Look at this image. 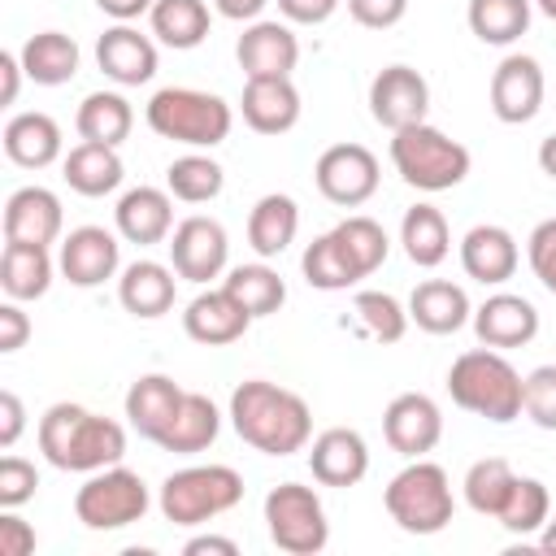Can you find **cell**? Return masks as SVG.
Listing matches in <instances>:
<instances>
[{
    "label": "cell",
    "mask_w": 556,
    "mask_h": 556,
    "mask_svg": "<svg viewBox=\"0 0 556 556\" xmlns=\"http://www.w3.org/2000/svg\"><path fill=\"white\" fill-rule=\"evenodd\" d=\"M230 426L248 447H256L265 456L304 452L313 439L308 404L295 391L265 382V378H248L230 391Z\"/></svg>",
    "instance_id": "6da1fadb"
},
{
    "label": "cell",
    "mask_w": 556,
    "mask_h": 556,
    "mask_svg": "<svg viewBox=\"0 0 556 556\" xmlns=\"http://www.w3.org/2000/svg\"><path fill=\"white\" fill-rule=\"evenodd\" d=\"M39 452L52 469L65 473H96L109 465H122L126 456V430L113 417H100L83 404H52L39 417Z\"/></svg>",
    "instance_id": "7a4b0ae2"
},
{
    "label": "cell",
    "mask_w": 556,
    "mask_h": 556,
    "mask_svg": "<svg viewBox=\"0 0 556 556\" xmlns=\"http://www.w3.org/2000/svg\"><path fill=\"white\" fill-rule=\"evenodd\" d=\"M521 391H526V378L513 369V361L500 348H486V343L460 352L447 369L452 404L495 426H508L521 417Z\"/></svg>",
    "instance_id": "3957f363"
},
{
    "label": "cell",
    "mask_w": 556,
    "mask_h": 556,
    "mask_svg": "<svg viewBox=\"0 0 556 556\" xmlns=\"http://www.w3.org/2000/svg\"><path fill=\"white\" fill-rule=\"evenodd\" d=\"M391 165L417 191H452L469 178L473 156L460 139L443 135L430 122H417L391 135Z\"/></svg>",
    "instance_id": "277c9868"
},
{
    "label": "cell",
    "mask_w": 556,
    "mask_h": 556,
    "mask_svg": "<svg viewBox=\"0 0 556 556\" xmlns=\"http://www.w3.org/2000/svg\"><path fill=\"white\" fill-rule=\"evenodd\" d=\"M143 117L161 139H174L187 148H217L235 126V109L222 96L200 87H161L148 100Z\"/></svg>",
    "instance_id": "5b68a950"
},
{
    "label": "cell",
    "mask_w": 556,
    "mask_h": 556,
    "mask_svg": "<svg viewBox=\"0 0 556 556\" xmlns=\"http://www.w3.org/2000/svg\"><path fill=\"white\" fill-rule=\"evenodd\" d=\"M382 504L391 513V521L404 530V534H439L452 513H456V500H452V482H447V469L417 456L408 460L382 491Z\"/></svg>",
    "instance_id": "8992f818"
},
{
    "label": "cell",
    "mask_w": 556,
    "mask_h": 556,
    "mask_svg": "<svg viewBox=\"0 0 556 556\" xmlns=\"http://www.w3.org/2000/svg\"><path fill=\"white\" fill-rule=\"evenodd\" d=\"M243 500V478L230 465H187L161 482V513L174 526H204Z\"/></svg>",
    "instance_id": "52a82bcc"
},
{
    "label": "cell",
    "mask_w": 556,
    "mask_h": 556,
    "mask_svg": "<svg viewBox=\"0 0 556 556\" xmlns=\"http://www.w3.org/2000/svg\"><path fill=\"white\" fill-rule=\"evenodd\" d=\"M265 526H269L274 547L287 556H317L330 543L326 504L304 482H278L265 495Z\"/></svg>",
    "instance_id": "ba28073f"
},
{
    "label": "cell",
    "mask_w": 556,
    "mask_h": 556,
    "mask_svg": "<svg viewBox=\"0 0 556 556\" xmlns=\"http://www.w3.org/2000/svg\"><path fill=\"white\" fill-rule=\"evenodd\" d=\"M152 495H148V482L126 469V465H109V469H96L78 495H74V517L87 526V530H122V526H135L143 521Z\"/></svg>",
    "instance_id": "9c48e42d"
},
{
    "label": "cell",
    "mask_w": 556,
    "mask_h": 556,
    "mask_svg": "<svg viewBox=\"0 0 556 556\" xmlns=\"http://www.w3.org/2000/svg\"><path fill=\"white\" fill-rule=\"evenodd\" d=\"M313 182L330 204L356 208L378 191L382 169H378V156L365 143H330L313 165Z\"/></svg>",
    "instance_id": "30bf717a"
},
{
    "label": "cell",
    "mask_w": 556,
    "mask_h": 556,
    "mask_svg": "<svg viewBox=\"0 0 556 556\" xmlns=\"http://www.w3.org/2000/svg\"><path fill=\"white\" fill-rule=\"evenodd\" d=\"M169 265L178 278L204 287L208 278H217L226 269V256H230V239H226V226L217 217H182L169 235Z\"/></svg>",
    "instance_id": "8fae6325"
},
{
    "label": "cell",
    "mask_w": 556,
    "mask_h": 556,
    "mask_svg": "<svg viewBox=\"0 0 556 556\" xmlns=\"http://www.w3.org/2000/svg\"><path fill=\"white\" fill-rule=\"evenodd\" d=\"M543 91H547L543 65L534 56H526V52H508L491 74V113L504 126L534 122L539 109H543Z\"/></svg>",
    "instance_id": "7c38bea8"
},
{
    "label": "cell",
    "mask_w": 556,
    "mask_h": 556,
    "mask_svg": "<svg viewBox=\"0 0 556 556\" xmlns=\"http://www.w3.org/2000/svg\"><path fill=\"white\" fill-rule=\"evenodd\" d=\"M430 109V83L421 78V70L413 65H387L374 74L369 83V113L378 126H387L391 135L404 126L426 122Z\"/></svg>",
    "instance_id": "4fadbf2b"
},
{
    "label": "cell",
    "mask_w": 556,
    "mask_h": 556,
    "mask_svg": "<svg viewBox=\"0 0 556 556\" xmlns=\"http://www.w3.org/2000/svg\"><path fill=\"white\" fill-rule=\"evenodd\" d=\"M122 265V243L113 230L104 226H78L61 239V252H56V269L70 287H100L117 274Z\"/></svg>",
    "instance_id": "5bb4252c"
},
{
    "label": "cell",
    "mask_w": 556,
    "mask_h": 556,
    "mask_svg": "<svg viewBox=\"0 0 556 556\" xmlns=\"http://www.w3.org/2000/svg\"><path fill=\"white\" fill-rule=\"evenodd\" d=\"M382 439L391 443V452H400L408 460L434 452L439 439H443V413H439V404L430 395H421V391L395 395L387 404V413H382Z\"/></svg>",
    "instance_id": "9a60e30c"
},
{
    "label": "cell",
    "mask_w": 556,
    "mask_h": 556,
    "mask_svg": "<svg viewBox=\"0 0 556 556\" xmlns=\"http://www.w3.org/2000/svg\"><path fill=\"white\" fill-rule=\"evenodd\" d=\"M239 70L243 78H291L295 61H300V39L287 22H248L239 43H235Z\"/></svg>",
    "instance_id": "2e32d148"
},
{
    "label": "cell",
    "mask_w": 556,
    "mask_h": 556,
    "mask_svg": "<svg viewBox=\"0 0 556 556\" xmlns=\"http://www.w3.org/2000/svg\"><path fill=\"white\" fill-rule=\"evenodd\" d=\"M473 334L478 343L486 348H526L534 334H539V308L526 300V295H513V291H495L486 295L478 308H473Z\"/></svg>",
    "instance_id": "e0dca14e"
},
{
    "label": "cell",
    "mask_w": 556,
    "mask_h": 556,
    "mask_svg": "<svg viewBox=\"0 0 556 556\" xmlns=\"http://www.w3.org/2000/svg\"><path fill=\"white\" fill-rule=\"evenodd\" d=\"M96 65L117 87H143L156 74V43L130 22H117L96 39Z\"/></svg>",
    "instance_id": "ac0fdd59"
},
{
    "label": "cell",
    "mask_w": 556,
    "mask_h": 556,
    "mask_svg": "<svg viewBox=\"0 0 556 556\" xmlns=\"http://www.w3.org/2000/svg\"><path fill=\"white\" fill-rule=\"evenodd\" d=\"M252 321H256V317H252L226 287H217V291H200V295L187 304V313H182V330H187V339H195V343H204V348L239 343V339L248 334Z\"/></svg>",
    "instance_id": "d6986e66"
},
{
    "label": "cell",
    "mask_w": 556,
    "mask_h": 556,
    "mask_svg": "<svg viewBox=\"0 0 556 556\" xmlns=\"http://www.w3.org/2000/svg\"><path fill=\"white\" fill-rule=\"evenodd\" d=\"M308 469L321 486H356L369 473V443L352 426H330L313 439Z\"/></svg>",
    "instance_id": "ffe728a7"
},
{
    "label": "cell",
    "mask_w": 556,
    "mask_h": 556,
    "mask_svg": "<svg viewBox=\"0 0 556 556\" xmlns=\"http://www.w3.org/2000/svg\"><path fill=\"white\" fill-rule=\"evenodd\" d=\"M65 226L61 200L48 187H17L4 200V243H56Z\"/></svg>",
    "instance_id": "44dd1931"
},
{
    "label": "cell",
    "mask_w": 556,
    "mask_h": 556,
    "mask_svg": "<svg viewBox=\"0 0 556 556\" xmlns=\"http://www.w3.org/2000/svg\"><path fill=\"white\" fill-rule=\"evenodd\" d=\"M517 261H521V248H517L513 230H504L495 222H482V226L465 230V239H460V269L482 287L508 282L517 274Z\"/></svg>",
    "instance_id": "7402d4cb"
},
{
    "label": "cell",
    "mask_w": 556,
    "mask_h": 556,
    "mask_svg": "<svg viewBox=\"0 0 556 556\" xmlns=\"http://www.w3.org/2000/svg\"><path fill=\"white\" fill-rule=\"evenodd\" d=\"M113 222H117V235L126 243H165L174 235V195L161 191V187H130L117 208H113Z\"/></svg>",
    "instance_id": "603a6c76"
},
{
    "label": "cell",
    "mask_w": 556,
    "mask_h": 556,
    "mask_svg": "<svg viewBox=\"0 0 556 556\" xmlns=\"http://www.w3.org/2000/svg\"><path fill=\"white\" fill-rule=\"evenodd\" d=\"M300 91L291 78H248L239 113L256 135H287L300 122Z\"/></svg>",
    "instance_id": "cb8c5ba5"
},
{
    "label": "cell",
    "mask_w": 556,
    "mask_h": 556,
    "mask_svg": "<svg viewBox=\"0 0 556 556\" xmlns=\"http://www.w3.org/2000/svg\"><path fill=\"white\" fill-rule=\"evenodd\" d=\"M174 295H178V278H174V265H161V261H130L117 278V300L130 317H165L174 308Z\"/></svg>",
    "instance_id": "d4e9b609"
},
{
    "label": "cell",
    "mask_w": 556,
    "mask_h": 556,
    "mask_svg": "<svg viewBox=\"0 0 556 556\" xmlns=\"http://www.w3.org/2000/svg\"><path fill=\"white\" fill-rule=\"evenodd\" d=\"M408 321H417V330H426V334H456L460 326L473 321V304H469L465 287H456L447 278H426L408 295Z\"/></svg>",
    "instance_id": "484cf974"
},
{
    "label": "cell",
    "mask_w": 556,
    "mask_h": 556,
    "mask_svg": "<svg viewBox=\"0 0 556 556\" xmlns=\"http://www.w3.org/2000/svg\"><path fill=\"white\" fill-rule=\"evenodd\" d=\"M182 395L187 391L169 374H143V378H135L130 391H126V421H130V430L143 434V439H152V443H161V434L169 430Z\"/></svg>",
    "instance_id": "4316f807"
},
{
    "label": "cell",
    "mask_w": 556,
    "mask_h": 556,
    "mask_svg": "<svg viewBox=\"0 0 556 556\" xmlns=\"http://www.w3.org/2000/svg\"><path fill=\"white\" fill-rule=\"evenodd\" d=\"M61 126L56 117L30 109V113H13L4 122V156L22 169H48L52 161H61Z\"/></svg>",
    "instance_id": "83f0119b"
},
{
    "label": "cell",
    "mask_w": 556,
    "mask_h": 556,
    "mask_svg": "<svg viewBox=\"0 0 556 556\" xmlns=\"http://www.w3.org/2000/svg\"><path fill=\"white\" fill-rule=\"evenodd\" d=\"M61 178L70 182V191L100 200V195H109V191H117V187H122L126 165H122L117 148L83 139L78 148H70V152L61 156Z\"/></svg>",
    "instance_id": "f1b7e54d"
},
{
    "label": "cell",
    "mask_w": 556,
    "mask_h": 556,
    "mask_svg": "<svg viewBox=\"0 0 556 556\" xmlns=\"http://www.w3.org/2000/svg\"><path fill=\"white\" fill-rule=\"evenodd\" d=\"M295 230H300V204L282 191H269L252 204L248 213V243L261 261L269 256H282L291 243H295Z\"/></svg>",
    "instance_id": "f546056e"
},
{
    "label": "cell",
    "mask_w": 556,
    "mask_h": 556,
    "mask_svg": "<svg viewBox=\"0 0 556 556\" xmlns=\"http://www.w3.org/2000/svg\"><path fill=\"white\" fill-rule=\"evenodd\" d=\"M52 274H56V261L48 256L43 243H4V256H0V287L9 300H39L48 295L52 287Z\"/></svg>",
    "instance_id": "4dcf8cb0"
},
{
    "label": "cell",
    "mask_w": 556,
    "mask_h": 556,
    "mask_svg": "<svg viewBox=\"0 0 556 556\" xmlns=\"http://www.w3.org/2000/svg\"><path fill=\"white\" fill-rule=\"evenodd\" d=\"M22 70H26V78L30 83H39V87H61V83H70L74 74H78V43L65 35V30H39V35H30L26 43H22Z\"/></svg>",
    "instance_id": "1f68e13d"
},
{
    "label": "cell",
    "mask_w": 556,
    "mask_h": 556,
    "mask_svg": "<svg viewBox=\"0 0 556 556\" xmlns=\"http://www.w3.org/2000/svg\"><path fill=\"white\" fill-rule=\"evenodd\" d=\"M217 434H222V413H217V404H213L208 395H200V391H187L182 404H178V413H174V421H169V430L161 434V447H165V452L195 456V452L213 447Z\"/></svg>",
    "instance_id": "d6a6232c"
},
{
    "label": "cell",
    "mask_w": 556,
    "mask_h": 556,
    "mask_svg": "<svg viewBox=\"0 0 556 556\" xmlns=\"http://www.w3.org/2000/svg\"><path fill=\"white\" fill-rule=\"evenodd\" d=\"M400 243H404V256L417 265V269H434L447 261L452 252V230H447V217L443 208L434 204H413L400 222Z\"/></svg>",
    "instance_id": "836d02e7"
},
{
    "label": "cell",
    "mask_w": 556,
    "mask_h": 556,
    "mask_svg": "<svg viewBox=\"0 0 556 556\" xmlns=\"http://www.w3.org/2000/svg\"><path fill=\"white\" fill-rule=\"evenodd\" d=\"M148 22H152V35H156L165 48L191 52V48H200V43L208 39L213 13H208L204 0H156L152 13H148Z\"/></svg>",
    "instance_id": "e575fe53"
},
{
    "label": "cell",
    "mask_w": 556,
    "mask_h": 556,
    "mask_svg": "<svg viewBox=\"0 0 556 556\" xmlns=\"http://www.w3.org/2000/svg\"><path fill=\"white\" fill-rule=\"evenodd\" d=\"M74 126L83 139L91 143H109V148H122L130 139V126H135V109L122 91H91L78 113H74Z\"/></svg>",
    "instance_id": "d590c367"
},
{
    "label": "cell",
    "mask_w": 556,
    "mask_h": 556,
    "mask_svg": "<svg viewBox=\"0 0 556 556\" xmlns=\"http://www.w3.org/2000/svg\"><path fill=\"white\" fill-rule=\"evenodd\" d=\"M530 13H534V0H469L465 22L482 43L508 48L530 30Z\"/></svg>",
    "instance_id": "8d00e7d4"
},
{
    "label": "cell",
    "mask_w": 556,
    "mask_h": 556,
    "mask_svg": "<svg viewBox=\"0 0 556 556\" xmlns=\"http://www.w3.org/2000/svg\"><path fill=\"white\" fill-rule=\"evenodd\" d=\"M222 187H226V169L200 148L187 156H174L165 169V191L182 204H208L222 195Z\"/></svg>",
    "instance_id": "74e56055"
},
{
    "label": "cell",
    "mask_w": 556,
    "mask_h": 556,
    "mask_svg": "<svg viewBox=\"0 0 556 556\" xmlns=\"http://www.w3.org/2000/svg\"><path fill=\"white\" fill-rule=\"evenodd\" d=\"M300 269H304V282L317 287V291H348L352 282H361V269L352 265V256L343 252V243L334 239V230L317 235V239L304 248Z\"/></svg>",
    "instance_id": "f35d334b"
},
{
    "label": "cell",
    "mask_w": 556,
    "mask_h": 556,
    "mask_svg": "<svg viewBox=\"0 0 556 556\" xmlns=\"http://www.w3.org/2000/svg\"><path fill=\"white\" fill-rule=\"evenodd\" d=\"M222 287H226L252 317H269V313H278V308L287 304V282H282L278 269H269L265 261H256V265H235V269L222 278Z\"/></svg>",
    "instance_id": "ab89813d"
},
{
    "label": "cell",
    "mask_w": 556,
    "mask_h": 556,
    "mask_svg": "<svg viewBox=\"0 0 556 556\" xmlns=\"http://www.w3.org/2000/svg\"><path fill=\"white\" fill-rule=\"evenodd\" d=\"M513 482H517V473H513V465H508L504 456H482V460L469 465V473H465V482H460V486H465V504H469L478 517H500V508H504Z\"/></svg>",
    "instance_id": "60d3db41"
},
{
    "label": "cell",
    "mask_w": 556,
    "mask_h": 556,
    "mask_svg": "<svg viewBox=\"0 0 556 556\" xmlns=\"http://www.w3.org/2000/svg\"><path fill=\"white\" fill-rule=\"evenodd\" d=\"M547 517H552V495H547V486H543L539 478H517L495 521H500L508 534H521V539H526V534H539V530L547 526Z\"/></svg>",
    "instance_id": "b9f144b4"
},
{
    "label": "cell",
    "mask_w": 556,
    "mask_h": 556,
    "mask_svg": "<svg viewBox=\"0 0 556 556\" xmlns=\"http://www.w3.org/2000/svg\"><path fill=\"white\" fill-rule=\"evenodd\" d=\"M334 239L343 243V252L352 256V265L361 269V278H369V274H374V269L387 261V252H391L387 230H382L374 217H365V213L343 217V222L334 226Z\"/></svg>",
    "instance_id": "7bdbcfd3"
},
{
    "label": "cell",
    "mask_w": 556,
    "mask_h": 556,
    "mask_svg": "<svg viewBox=\"0 0 556 556\" xmlns=\"http://www.w3.org/2000/svg\"><path fill=\"white\" fill-rule=\"evenodd\" d=\"M352 313L374 343H400L408 330V308L387 291H356Z\"/></svg>",
    "instance_id": "ee69618b"
},
{
    "label": "cell",
    "mask_w": 556,
    "mask_h": 556,
    "mask_svg": "<svg viewBox=\"0 0 556 556\" xmlns=\"http://www.w3.org/2000/svg\"><path fill=\"white\" fill-rule=\"evenodd\" d=\"M521 413H526L539 430H556V365H539V369L526 374Z\"/></svg>",
    "instance_id": "f6af8a7d"
},
{
    "label": "cell",
    "mask_w": 556,
    "mask_h": 556,
    "mask_svg": "<svg viewBox=\"0 0 556 556\" xmlns=\"http://www.w3.org/2000/svg\"><path fill=\"white\" fill-rule=\"evenodd\" d=\"M39 491V469L22 456H4L0 460V508H22L26 500H35Z\"/></svg>",
    "instance_id": "bcb514c9"
},
{
    "label": "cell",
    "mask_w": 556,
    "mask_h": 556,
    "mask_svg": "<svg viewBox=\"0 0 556 556\" xmlns=\"http://www.w3.org/2000/svg\"><path fill=\"white\" fill-rule=\"evenodd\" d=\"M526 256H530L534 278L556 295V217H547V222H539V226L530 230V239H526Z\"/></svg>",
    "instance_id": "7dc6e473"
},
{
    "label": "cell",
    "mask_w": 556,
    "mask_h": 556,
    "mask_svg": "<svg viewBox=\"0 0 556 556\" xmlns=\"http://www.w3.org/2000/svg\"><path fill=\"white\" fill-rule=\"evenodd\" d=\"M348 13H352V22L365 26V30H387V26L404 22L408 0H348Z\"/></svg>",
    "instance_id": "c3c4849f"
},
{
    "label": "cell",
    "mask_w": 556,
    "mask_h": 556,
    "mask_svg": "<svg viewBox=\"0 0 556 556\" xmlns=\"http://www.w3.org/2000/svg\"><path fill=\"white\" fill-rule=\"evenodd\" d=\"M35 552V526L22 521L13 508L0 513V556H30Z\"/></svg>",
    "instance_id": "681fc988"
},
{
    "label": "cell",
    "mask_w": 556,
    "mask_h": 556,
    "mask_svg": "<svg viewBox=\"0 0 556 556\" xmlns=\"http://www.w3.org/2000/svg\"><path fill=\"white\" fill-rule=\"evenodd\" d=\"M30 339V317L17 308V300L0 304V352H17Z\"/></svg>",
    "instance_id": "f907efd6"
},
{
    "label": "cell",
    "mask_w": 556,
    "mask_h": 556,
    "mask_svg": "<svg viewBox=\"0 0 556 556\" xmlns=\"http://www.w3.org/2000/svg\"><path fill=\"white\" fill-rule=\"evenodd\" d=\"M343 0H278V13L287 22H300V26H321L326 17H334Z\"/></svg>",
    "instance_id": "816d5d0a"
},
{
    "label": "cell",
    "mask_w": 556,
    "mask_h": 556,
    "mask_svg": "<svg viewBox=\"0 0 556 556\" xmlns=\"http://www.w3.org/2000/svg\"><path fill=\"white\" fill-rule=\"evenodd\" d=\"M26 430V404L13 391H0V447H13Z\"/></svg>",
    "instance_id": "f5cc1de1"
},
{
    "label": "cell",
    "mask_w": 556,
    "mask_h": 556,
    "mask_svg": "<svg viewBox=\"0 0 556 556\" xmlns=\"http://www.w3.org/2000/svg\"><path fill=\"white\" fill-rule=\"evenodd\" d=\"M182 556H239V543L222 534H195L182 543Z\"/></svg>",
    "instance_id": "db71d44e"
},
{
    "label": "cell",
    "mask_w": 556,
    "mask_h": 556,
    "mask_svg": "<svg viewBox=\"0 0 556 556\" xmlns=\"http://www.w3.org/2000/svg\"><path fill=\"white\" fill-rule=\"evenodd\" d=\"M22 56L17 52H0V104H13L17 100V87H22Z\"/></svg>",
    "instance_id": "11a10c76"
},
{
    "label": "cell",
    "mask_w": 556,
    "mask_h": 556,
    "mask_svg": "<svg viewBox=\"0 0 556 556\" xmlns=\"http://www.w3.org/2000/svg\"><path fill=\"white\" fill-rule=\"evenodd\" d=\"M152 4H156V0H96V9L109 13L113 22H135V17L152 13Z\"/></svg>",
    "instance_id": "9f6ffc18"
},
{
    "label": "cell",
    "mask_w": 556,
    "mask_h": 556,
    "mask_svg": "<svg viewBox=\"0 0 556 556\" xmlns=\"http://www.w3.org/2000/svg\"><path fill=\"white\" fill-rule=\"evenodd\" d=\"M265 4L269 0H213V9L222 17H230V22H256L265 13Z\"/></svg>",
    "instance_id": "6f0895ef"
},
{
    "label": "cell",
    "mask_w": 556,
    "mask_h": 556,
    "mask_svg": "<svg viewBox=\"0 0 556 556\" xmlns=\"http://www.w3.org/2000/svg\"><path fill=\"white\" fill-rule=\"evenodd\" d=\"M539 169H543L547 178H556V135H547V139L539 143Z\"/></svg>",
    "instance_id": "680465c9"
},
{
    "label": "cell",
    "mask_w": 556,
    "mask_h": 556,
    "mask_svg": "<svg viewBox=\"0 0 556 556\" xmlns=\"http://www.w3.org/2000/svg\"><path fill=\"white\" fill-rule=\"evenodd\" d=\"M539 547H543V552H552V556H556V517H547V526H543V530H539Z\"/></svg>",
    "instance_id": "91938a15"
},
{
    "label": "cell",
    "mask_w": 556,
    "mask_h": 556,
    "mask_svg": "<svg viewBox=\"0 0 556 556\" xmlns=\"http://www.w3.org/2000/svg\"><path fill=\"white\" fill-rule=\"evenodd\" d=\"M534 4H539V13H543V17H552V22H556V0H534Z\"/></svg>",
    "instance_id": "94428289"
}]
</instances>
